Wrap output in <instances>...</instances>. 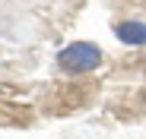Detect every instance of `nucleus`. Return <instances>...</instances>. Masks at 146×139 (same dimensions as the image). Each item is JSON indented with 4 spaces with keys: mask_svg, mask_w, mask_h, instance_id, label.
Segmentation results:
<instances>
[{
    "mask_svg": "<svg viewBox=\"0 0 146 139\" xmlns=\"http://www.w3.org/2000/svg\"><path fill=\"white\" fill-rule=\"evenodd\" d=\"M54 63L67 76H86V73L102 66V51H99V44H92V41H73V44H67V48L57 51Z\"/></svg>",
    "mask_w": 146,
    "mask_h": 139,
    "instance_id": "obj_1",
    "label": "nucleus"
},
{
    "mask_svg": "<svg viewBox=\"0 0 146 139\" xmlns=\"http://www.w3.org/2000/svg\"><path fill=\"white\" fill-rule=\"evenodd\" d=\"M111 35L127 48H146V22L140 19H111Z\"/></svg>",
    "mask_w": 146,
    "mask_h": 139,
    "instance_id": "obj_2",
    "label": "nucleus"
}]
</instances>
